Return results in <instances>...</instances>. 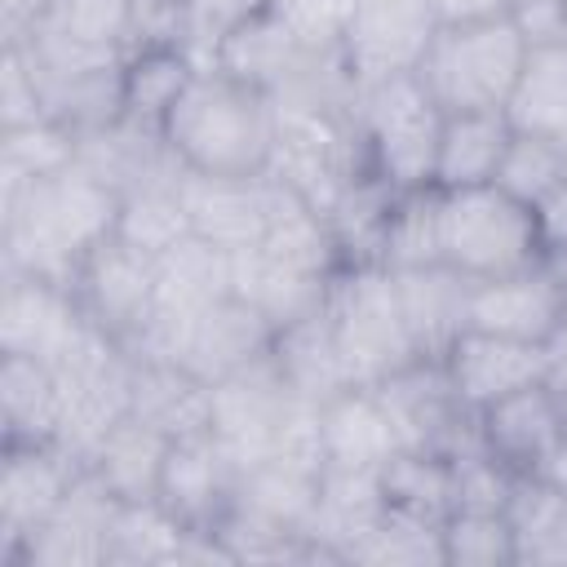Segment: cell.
Returning a JSON list of instances; mask_svg holds the SVG:
<instances>
[{"instance_id":"obj_1","label":"cell","mask_w":567,"mask_h":567,"mask_svg":"<svg viewBox=\"0 0 567 567\" xmlns=\"http://www.w3.org/2000/svg\"><path fill=\"white\" fill-rule=\"evenodd\" d=\"M0 248L4 270L58 279L71 288L80 261L115 230L120 190L89 164L44 182L0 177Z\"/></svg>"},{"instance_id":"obj_2","label":"cell","mask_w":567,"mask_h":567,"mask_svg":"<svg viewBox=\"0 0 567 567\" xmlns=\"http://www.w3.org/2000/svg\"><path fill=\"white\" fill-rule=\"evenodd\" d=\"M159 137L190 173L261 177L275 159V97L217 66H199Z\"/></svg>"},{"instance_id":"obj_3","label":"cell","mask_w":567,"mask_h":567,"mask_svg":"<svg viewBox=\"0 0 567 567\" xmlns=\"http://www.w3.org/2000/svg\"><path fill=\"white\" fill-rule=\"evenodd\" d=\"M523 62H527V40L518 35L509 13H496L474 22H443L416 75L447 115L505 111Z\"/></svg>"},{"instance_id":"obj_4","label":"cell","mask_w":567,"mask_h":567,"mask_svg":"<svg viewBox=\"0 0 567 567\" xmlns=\"http://www.w3.org/2000/svg\"><path fill=\"white\" fill-rule=\"evenodd\" d=\"M443 106L430 97L416 71L377 80L354 93V124L363 142L368 173H377L390 190H425L434 186V155L443 133Z\"/></svg>"},{"instance_id":"obj_5","label":"cell","mask_w":567,"mask_h":567,"mask_svg":"<svg viewBox=\"0 0 567 567\" xmlns=\"http://www.w3.org/2000/svg\"><path fill=\"white\" fill-rule=\"evenodd\" d=\"M328 319H332V337L350 372V385H381L385 377L421 359L412 328L403 319L394 270L377 261L337 270L328 292Z\"/></svg>"},{"instance_id":"obj_6","label":"cell","mask_w":567,"mask_h":567,"mask_svg":"<svg viewBox=\"0 0 567 567\" xmlns=\"http://www.w3.org/2000/svg\"><path fill=\"white\" fill-rule=\"evenodd\" d=\"M439 248L443 266L465 279H496L545 261L532 208L501 186L439 190Z\"/></svg>"},{"instance_id":"obj_7","label":"cell","mask_w":567,"mask_h":567,"mask_svg":"<svg viewBox=\"0 0 567 567\" xmlns=\"http://www.w3.org/2000/svg\"><path fill=\"white\" fill-rule=\"evenodd\" d=\"M372 390L394 425L399 447H425V452H443L452 461L483 447L478 416L452 394L439 359H416L412 368L385 377Z\"/></svg>"},{"instance_id":"obj_8","label":"cell","mask_w":567,"mask_h":567,"mask_svg":"<svg viewBox=\"0 0 567 567\" xmlns=\"http://www.w3.org/2000/svg\"><path fill=\"white\" fill-rule=\"evenodd\" d=\"M71 292L93 328H102L111 341L133 350V341L142 337V328L151 323V310H155V257L124 244L111 230L80 261Z\"/></svg>"},{"instance_id":"obj_9","label":"cell","mask_w":567,"mask_h":567,"mask_svg":"<svg viewBox=\"0 0 567 567\" xmlns=\"http://www.w3.org/2000/svg\"><path fill=\"white\" fill-rule=\"evenodd\" d=\"M439 27L443 22L434 0H354L341 44V62L354 89L416 71Z\"/></svg>"},{"instance_id":"obj_10","label":"cell","mask_w":567,"mask_h":567,"mask_svg":"<svg viewBox=\"0 0 567 567\" xmlns=\"http://www.w3.org/2000/svg\"><path fill=\"white\" fill-rule=\"evenodd\" d=\"M84 465L58 443H4L0 461V567H18L27 540L53 518Z\"/></svg>"},{"instance_id":"obj_11","label":"cell","mask_w":567,"mask_h":567,"mask_svg":"<svg viewBox=\"0 0 567 567\" xmlns=\"http://www.w3.org/2000/svg\"><path fill=\"white\" fill-rule=\"evenodd\" d=\"M288 403H292V390L275 363V350L213 385L208 434L239 465V474L270 456V443H275V430Z\"/></svg>"},{"instance_id":"obj_12","label":"cell","mask_w":567,"mask_h":567,"mask_svg":"<svg viewBox=\"0 0 567 567\" xmlns=\"http://www.w3.org/2000/svg\"><path fill=\"white\" fill-rule=\"evenodd\" d=\"M465 328L549 346L567 328V284L545 261L514 270V275L474 279L470 306H465Z\"/></svg>"},{"instance_id":"obj_13","label":"cell","mask_w":567,"mask_h":567,"mask_svg":"<svg viewBox=\"0 0 567 567\" xmlns=\"http://www.w3.org/2000/svg\"><path fill=\"white\" fill-rule=\"evenodd\" d=\"M89 319L75 306V292L58 279L4 270L0 292V354H31L44 363H62L84 337Z\"/></svg>"},{"instance_id":"obj_14","label":"cell","mask_w":567,"mask_h":567,"mask_svg":"<svg viewBox=\"0 0 567 567\" xmlns=\"http://www.w3.org/2000/svg\"><path fill=\"white\" fill-rule=\"evenodd\" d=\"M235 483H239V465L221 452V443L208 430H199L168 443L155 501L186 532H213L235 501Z\"/></svg>"},{"instance_id":"obj_15","label":"cell","mask_w":567,"mask_h":567,"mask_svg":"<svg viewBox=\"0 0 567 567\" xmlns=\"http://www.w3.org/2000/svg\"><path fill=\"white\" fill-rule=\"evenodd\" d=\"M177 195L186 204L190 235H199L226 252H244V248H257L266 226H270L275 182H270V173H261V177H208V173L182 168Z\"/></svg>"},{"instance_id":"obj_16","label":"cell","mask_w":567,"mask_h":567,"mask_svg":"<svg viewBox=\"0 0 567 567\" xmlns=\"http://www.w3.org/2000/svg\"><path fill=\"white\" fill-rule=\"evenodd\" d=\"M443 372L452 394L470 408L483 412L487 403L545 381V363H549V346H532V341H514V337H492V332H474L465 328L447 350H443Z\"/></svg>"},{"instance_id":"obj_17","label":"cell","mask_w":567,"mask_h":567,"mask_svg":"<svg viewBox=\"0 0 567 567\" xmlns=\"http://www.w3.org/2000/svg\"><path fill=\"white\" fill-rule=\"evenodd\" d=\"M275 323L244 297H221L213 301L186 332V346H182V368L190 377H199L204 385H217L235 372H244L248 363L266 359L275 350Z\"/></svg>"},{"instance_id":"obj_18","label":"cell","mask_w":567,"mask_h":567,"mask_svg":"<svg viewBox=\"0 0 567 567\" xmlns=\"http://www.w3.org/2000/svg\"><path fill=\"white\" fill-rule=\"evenodd\" d=\"M115 496L80 470L53 518L27 540L18 567H97L106 563V532L115 518Z\"/></svg>"},{"instance_id":"obj_19","label":"cell","mask_w":567,"mask_h":567,"mask_svg":"<svg viewBox=\"0 0 567 567\" xmlns=\"http://www.w3.org/2000/svg\"><path fill=\"white\" fill-rule=\"evenodd\" d=\"M478 416V443L487 456H496L514 474H536V465L558 447L567 434V421L558 412V399L545 381L523 385L496 403H487Z\"/></svg>"},{"instance_id":"obj_20","label":"cell","mask_w":567,"mask_h":567,"mask_svg":"<svg viewBox=\"0 0 567 567\" xmlns=\"http://www.w3.org/2000/svg\"><path fill=\"white\" fill-rule=\"evenodd\" d=\"M310 62H319V58L301 53V44H297V40L288 35V27L270 13V4H257V9H248V13L217 40L208 66H217V71H226V75L252 84V89H266V93L275 97V93H284Z\"/></svg>"},{"instance_id":"obj_21","label":"cell","mask_w":567,"mask_h":567,"mask_svg":"<svg viewBox=\"0 0 567 567\" xmlns=\"http://www.w3.org/2000/svg\"><path fill=\"white\" fill-rule=\"evenodd\" d=\"M199 75V62L177 40H142L124 53L120 66V120L159 133L168 111L182 102L190 80Z\"/></svg>"},{"instance_id":"obj_22","label":"cell","mask_w":567,"mask_h":567,"mask_svg":"<svg viewBox=\"0 0 567 567\" xmlns=\"http://www.w3.org/2000/svg\"><path fill=\"white\" fill-rule=\"evenodd\" d=\"M62 416H66L62 372L31 354H0L4 443H58Z\"/></svg>"},{"instance_id":"obj_23","label":"cell","mask_w":567,"mask_h":567,"mask_svg":"<svg viewBox=\"0 0 567 567\" xmlns=\"http://www.w3.org/2000/svg\"><path fill=\"white\" fill-rule=\"evenodd\" d=\"M403 319L412 328V341L421 359H443V350L465 332V306H470V284L452 266H416V270H394Z\"/></svg>"},{"instance_id":"obj_24","label":"cell","mask_w":567,"mask_h":567,"mask_svg":"<svg viewBox=\"0 0 567 567\" xmlns=\"http://www.w3.org/2000/svg\"><path fill=\"white\" fill-rule=\"evenodd\" d=\"M390 452L399 439L372 385H350L323 403V470H381Z\"/></svg>"},{"instance_id":"obj_25","label":"cell","mask_w":567,"mask_h":567,"mask_svg":"<svg viewBox=\"0 0 567 567\" xmlns=\"http://www.w3.org/2000/svg\"><path fill=\"white\" fill-rule=\"evenodd\" d=\"M509 137H514V124L505 111H452V115H443L439 155H434V190L492 186Z\"/></svg>"},{"instance_id":"obj_26","label":"cell","mask_w":567,"mask_h":567,"mask_svg":"<svg viewBox=\"0 0 567 567\" xmlns=\"http://www.w3.org/2000/svg\"><path fill=\"white\" fill-rule=\"evenodd\" d=\"M168 434L155 430L142 416H120L97 447L89 452L84 470L115 496V501H155L159 487V470H164V452H168Z\"/></svg>"},{"instance_id":"obj_27","label":"cell","mask_w":567,"mask_h":567,"mask_svg":"<svg viewBox=\"0 0 567 567\" xmlns=\"http://www.w3.org/2000/svg\"><path fill=\"white\" fill-rule=\"evenodd\" d=\"M332 279H319V275H301L292 266H279L261 248L230 252V292L244 297V301H252L275 328H288V323L323 310L328 306V292H332Z\"/></svg>"},{"instance_id":"obj_28","label":"cell","mask_w":567,"mask_h":567,"mask_svg":"<svg viewBox=\"0 0 567 567\" xmlns=\"http://www.w3.org/2000/svg\"><path fill=\"white\" fill-rule=\"evenodd\" d=\"M133 416L151 421L168 439L208 430L213 412V385L190 377L182 363L164 359H133Z\"/></svg>"},{"instance_id":"obj_29","label":"cell","mask_w":567,"mask_h":567,"mask_svg":"<svg viewBox=\"0 0 567 567\" xmlns=\"http://www.w3.org/2000/svg\"><path fill=\"white\" fill-rule=\"evenodd\" d=\"M315 505H319V474H306V470H292L279 461H261V465L244 470L235 483V501H230L235 514H244L261 527L288 532V536L310 532Z\"/></svg>"},{"instance_id":"obj_30","label":"cell","mask_w":567,"mask_h":567,"mask_svg":"<svg viewBox=\"0 0 567 567\" xmlns=\"http://www.w3.org/2000/svg\"><path fill=\"white\" fill-rule=\"evenodd\" d=\"M275 363H279L288 390L301 394V399L328 403L332 394L350 390V372H346V363H341L328 306L275 332Z\"/></svg>"},{"instance_id":"obj_31","label":"cell","mask_w":567,"mask_h":567,"mask_svg":"<svg viewBox=\"0 0 567 567\" xmlns=\"http://www.w3.org/2000/svg\"><path fill=\"white\" fill-rule=\"evenodd\" d=\"M505 115L523 133H540L554 142L567 137V40L527 49Z\"/></svg>"},{"instance_id":"obj_32","label":"cell","mask_w":567,"mask_h":567,"mask_svg":"<svg viewBox=\"0 0 567 567\" xmlns=\"http://www.w3.org/2000/svg\"><path fill=\"white\" fill-rule=\"evenodd\" d=\"M385 509L421 518V523H443L452 514V456L425 452V447H399L390 461L377 470Z\"/></svg>"},{"instance_id":"obj_33","label":"cell","mask_w":567,"mask_h":567,"mask_svg":"<svg viewBox=\"0 0 567 567\" xmlns=\"http://www.w3.org/2000/svg\"><path fill=\"white\" fill-rule=\"evenodd\" d=\"M394 199H399V190H390L377 173H359L354 182H346V190L323 213L328 217V230L337 239L341 266H368V261H377Z\"/></svg>"},{"instance_id":"obj_34","label":"cell","mask_w":567,"mask_h":567,"mask_svg":"<svg viewBox=\"0 0 567 567\" xmlns=\"http://www.w3.org/2000/svg\"><path fill=\"white\" fill-rule=\"evenodd\" d=\"M190 532L159 501H120L106 532V563H186Z\"/></svg>"},{"instance_id":"obj_35","label":"cell","mask_w":567,"mask_h":567,"mask_svg":"<svg viewBox=\"0 0 567 567\" xmlns=\"http://www.w3.org/2000/svg\"><path fill=\"white\" fill-rule=\"evenodd\" d=\"M115 235L151 257H164L168 248H177L190 235V217L186 204L177 195V177L173 182H146L120 195V217H115Z\"/></svg>"},{"instance_id":"obj_36","label":"cell","mask_w":567,"mask_h":567,"mask_svg":"<svg viewBox=\"0 0 567 567\" xmlns=\"http://www.w3.org/2000/svg\"><path fill=\"white\" fill-rule=\"evenodd\" d=\"M80 164V133L62 124L58 115L18 124L0 133V177L18 182H44Z\"/></svg>"},{"instance_id":"obj_37","label":"cell","mask_w":567,"mask_h":567,"mask_svg":"<svg viewBox=\"0 0 567 567\" xmlns=\"http://www.w3.org/2000/svg\"><path fill=\"white\" fill-rule=\"evenodd\" d=\"M443 248H439V190H408L394 199L385 235H381V252L377 266L385 270H416V266H439Z\"/></svg>"},{"instance_id":"obj_38","label":"cell","mask_w":567,"mask_h":567,"mask_svg":"<svg viewBox=\"0 0 567 567\" xmlns=\"http://www.w3.org/2000/svg\"><path fill=\"white\" fill-rule=\"evenodd\" d=\"M443 567H514L518 540L501 509H452L439 527Z\"/></svg>"},{"instance_id":"obj_39","label":"cell","mask_w":567,"mask_h":567,"mask_svg":"<svg viewBox=\"0 0 567 567\" xmlns=\"http://www.w3.org/2000/svg\"><path fill=\"white\" fill-rule=\"evenodd\" d=\"M567 182V159H563V142L554 137H540V133H523L514 128L505 155H501V168H496V182L505 195H514L518 204L536 208L554 186Z\"/></svg>"},{"instance_id":"obj_40","label":"cell","mask_w":567,"mask_h":567,"mask_svg":"<svg viewBox=\"0 0 567 567\" xmlns=\"http://www.w3.org/2000/svg\"><path fill=\"white\" fill-rule=\"evenodd\" d=\"M44 27H53L89 49L128 53L133 35H137V4L133 0H58Z\"/></svg>"},{"instance_id":"obj_41","label":"cell","mask_w":567,"mask_h":567,"mask_svg":"<svg viewBox=\"0 0 567 567\" xmlns=\"http://www.w3.org/2000/svg\"><path fill=\"white\" fill-rule=\"evenodd\" d=\"M439 527H443V523H421V518H408V514L385 509L381 523L363 536V545L354 549L350 563H412V567L439 563V567H443Z\"/></svg>"},{"instance_id":"obj_42","label":"cell","mask_w":567,"mask_h":567,"mask_svg":"<svg viewBox=\"0 0 567 567\" xmlns=\"http://www.w3.org/2000/svg\"><path fill=\"white\" fill-rule=\"evenodd\" d=\"M270 13L310 58H341L354 0H266Z\"/></svg>"},{"instance_id":"obj_43","label":"cell","mask_w":567,"mask_h":567,"mask_svg":"<svg viewBox=\"0 0 567 567\" xmlns=\"http://www.w3.org/2000/svg\"><path fill=\"white\" fill-rule=\"evenodd\" d=\"M266 461H279V465L306 470V474H323V403L292 394V403L279 416Z\"/></svg>"},{"instance_id":"obj_44","label":"cell","mask_w":567,"mask_h":567,"mask_svg":"<svg viewBox=\"0 0 567 567\" xmlns=\"http://www.w3.org/2000/svg\"><path fill=\"white\" fill-rule=\"evenodd\" d=\"M49 115V89L35 66V58L22 44H4V66H0V120L4 128L31 124Z\"/></svg>"},{"instance_id":"obj_45","label":"cell","mask_w":567,"mask_h":567,"mask_svg":"<svg viewBox=\"0 0 567 567\" xmlns=\"http://www.w3.org/2000/svg\"><path fill=\"white\" fill-rule=\"evenodd\" d=\"M509 18L527 49L567 40V0H509Z\"/></svg>"},{"instance_id":"obj_46","label":"cell","mask_w":567,"mask_h":567,"mask_svg":"<svg viewBox=\"0 0 567 567\" xmlns=\"http://www.w3.org/2000/svg\"><path fill=\"white\" fill-rule=\"evenodd\" d=\"M532 221H536V239H540L545 261L558 257V252L567 248V182L554 186V190L532 208Z\"/></svg>"},{"instance_id":"obj_47","label":"cell","mask_w":567,"mask_h":567,"mask_svg":"<svg viewBox=\"0 0 567 567\" xmlns=\"http://www.w3.org/2000/svg\"><path fill=\"white\" fill-rule=\"evenodd\" d=\"M53 4H58V0H0V31H4V40H27V35H35V31L49 22Z\"/></svg>"},{"instance_id":"obj_48","label":"cell","mask_w":567,"mask_h":567,"mask_svg":"<svg viewBox=\"0 0 567 567\" xmlns=\"http://www.w3.org/2000/svg\"><path fill=\"white\" fill-rule=\"evenodd\" d=\"M439 22H474V18H496L509 13V0H434Z\"/></svg>"},{"instance_id":"obj_49","label":"cell","mask_w":567,"mask_h":567,"mask_svg":"<svg viewBox=\"0 0 567 567\" xmlns=\"http://www.w3.org/2000/svg\"><path fill=\"white\" fill-rule=\"evenodd\" d=\"M545 385H549V394L558 399V412H563V421H567V328L549 341V363H545Z\"/></svg>"},{"instance_id":"obj_50","label":"cell","mask_w":567,"mask_h":567,"mask_svg":"<svg viewBox=\"0 0 567 567\" xmlns=\"http://www.w3.org/2000/svg\"><path fill=\"white\" fill-rule=\"evenodd\" d=\"M545 266H549V270H554V275H558V279H563V284H567V248H563V252H558V257H549V261H545Z\"/></svg>"},{"instance_id":"obj_51","label":"cell","mask_w":567,"mask_h":567,"mask_svg":"<svg viewBox=\"0 0 567 567\" xmlns=\"http://www.w3.org/2000/svg\"><path fill=\"white\" fill-rule=\"evenodd\" d=\"M563 159H567V137H563Z\"/></svg>"}]
</instances>
